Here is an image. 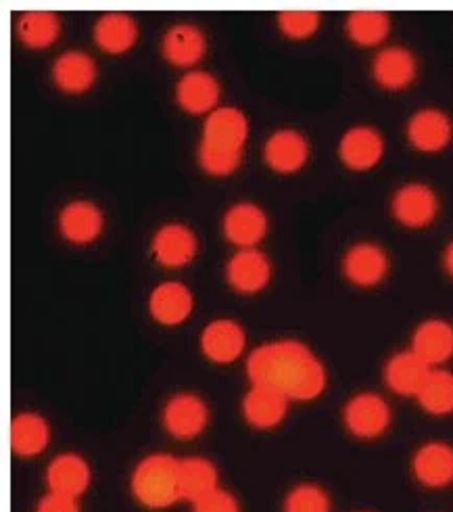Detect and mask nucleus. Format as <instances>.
Listing matches in <instances>:
<instances>
[{
	"instance_id": "1",
	"label": "nucleus",
	"mask_w": 453,
	"mask_h": 512,
	"mask_svg": "<svg viewBox=\"0 0 453 512\" xmlns=\"http://www.w3.org/2000/svg\"><path fill=\"white\" fill-rule=\"evenodd\" d=\"M253 385L270 387L289 400H316L326 389V368L305 343L282 339L257 347L247 360Z\"/></svg>"
},
{
	"instance_id": "12",
	"label": "nucleus",
	"mask_w": 453,
	"mask_h": 512,
	"mask_svg": "<svg viewBox=\"0 0 453 512\" xmlns=\"http://www.w3.org/2000/svg\"><path fill=\"white\" fill-rule=\"evenodd\" d=\"M195 232L184 224H165L153 237V253L161 266L182 268L195 260L197 255Z\"/></svg>"
},
{
	"instance_id": "32",
	"label": "nucleus",
	"mask_w": 453,
	"mask_h": 512,
	"mask_svg": "<svg viewBox=\"0 0 453 512\" xmlns=\"http://www.w3.org/2000/svg\"><path fill=\"white\" fill-rule=\"evenodd\" d=\"M284 512H330V498L322 487L301 483L286 496Z\"/></svg>"
},
{
	"instance_id": "8",
	"label": "nucleus",
	"mask_w": 453,
	"mask_h": 512,
	"mask_svg": "<svg viewBox=\"0 0 453 512\" xmlns=\"http://www.w3.org/2000/svg\"><path fill=\"white\" fill-rule=\"evenodd\" d=\"M408 138L412 147L422 153H439L451 143L453 124L445 111L426 107L410 118Z\"/></svg>"
},
{
	"instance_id": "30",
	"label": "nucleus",
	"mask_w": 453,
	"mask_h": 512,
	"mask_svg": "<svg viewBox=\"0 0 453 512\" xmlns=\"http://www.w3.org/2000/svg\"><path fill=\"white\" fill-rule=\"evenodd\" d=\"M345 30L357 46H376L391 32V17L383 11H353L345 21Z\"/></svg>"
},
{
	"instance_id": "2",
	"label": "nucleus",
	"mask_w": 453,
	"mask_h": 512,
	"mask_svg": "<svg viewBox=\"0 0 453 512\" xmlns=\"http://www.w3.org/2000/svg\"><path fill=\"white\" fill-rule=\"evenodd\" d=\"M132 492L149 508H168L182 500L180 460L170 454H151L132 473Z\"/></svg>"
},
{
	"instance_id": "7",
	"label": "nucleus",
	"mask_w": 453,
	"mask_h": 512,
	"mask_svg": "<svg viewBox=\"0 0 453 512\" xmlns=\"http://www.w3.org/2000/svg\"><path fill=\"white\" fill-rule=\"evenodd\" d=\"M209 421L207 404L195 393H178L163 408V425L178 439H193Z\"/></svg>"
},
{
	"instance_id": "35",
	"label": "nucleus",
	"mask_w": 453,
	"mask_h": 512,
	"mask_svg": "<svg viewBox=\"0 0 453 512\" xmlns=\"http://www.w3.org/2000/svg\"><path fill=\"white\" fill-rule=\"evenodd\" d=\"M36 512H80V508H78L76 498L51 492L49 496H44L40 500Z\"/></svg>"
},
{
	"instance_id": "14",
	"label": "nucleus",
	"mask_w": 453,
	"mask_h": 512,
	"mask_svg": "<svg viewBox=\"0 0 453 512\" xmlns=\"http://www.w3.org/2000/svg\"><path fill=\"white\" fill-rule=\"evenodd\" d=\"M226 274L228 283L238 293L251 295L259 293L270 283L272 266L270 260L266 258V253H261L259 249H241L230 258Z\"/></svg>"
},
{
	"instance_id": "5",
	"label": "nucleus",
	"mask_w": 453,
	"mask_h": 512,
	"mask_svg": "<svg viewBox=\"0 0 453 512\" xmlns=\"http://www.w3.org/2000/svg\"><path fill=\"white\" fill-rule=\"evenodd\" d=\"M249 138V120L247 115L236 107H218L211 111L203 126L201 145L245 151V143Z\"/></svg>"
},
{
	"instance_id": "10",
	"label": "nucleus",
	"mask_w": 453,
	"mask_h": 512,
	"mask_svg": "<svg viewBox=\"0 0 453 512\" xmlns=\"http://www.w3.org/2000/svg\"><path fill=\"white\" fill-rule=\"evenodd\" d=\"M343 272L357 287H374L387 276L389 258L376 243H355L345 253Z\"/></svg>"
},
{
	"instance_id": "36",
	"label": "nucleus",
	"mask_w": 453,
	"mask_h": 512,
	"mask_svg": "<svg viewBox=\"0 0 453 512\" xmlns=\"http://www.w3.org/2000/svg\"><path fill=\"white\" fill-rule=\"evenodd\" d=\"M445 268H447V272L453 276V241L447 245V249H445Z\"/></svg>"
},
{
	"instance_id": "17",
	"label": "nucleus",
	"mask_w": 453,
	"mask_h": 512,
	"mask_svg": "<svg viewBox=\"0 0 453 512\" xmlns=\"http://www.w3.org/2000/svg\"><path fill=\"white\" fill-rule=\"evenodd\" d=\"M161 51L165 61L176 67H193L199 63L207 51L205 34L190 23H178L165 32L161 40Z\"/></svg>"
},
{
	"instance_id": "33",
	"label": "nucleus",
	"mask_w": 453,
	"mask_h": 512,
	"mask_svg": "<svg viewBox=\"0 0 453 512\" xmlns=\"http://www.w3.org/2000/svg\"><path fill=\"white\" fill-rule=\"evenodd\" d=\"M320 21V13L316 11H282L278 15V28L284 36L305 40L318 32Z\"/></svg>"
},
{
	"instance_id": "21",
	"label": "nucleus",
	"mask_w": 453,
	"mask_h": 512,
	"mask_svg": "<svg viewBox=\"0 0 453 512\" xmlns=\"http://www.w3.org/2000/svg\"><path fill=\"white\" fill-rule=\"evenodd\" d=\"M176 99L178 105L188 113H211L218 109L220 84L207 72H188L176 86Z\"/></svg>"
},
{
	"instance_id": "18",
	"label": "nucleus",
	"mask_w": 453,
	"mask_h": 512,
	"mask_svg": "<svg viewBox=\"0 0 453 512\" xmlns=\"http://www.w3.org/2000/svg\"><path fill=\"white\" fill-rule=\"evenodd\" d=\"M193 304L195 299L190 289L182 283L170 281L155 287L149 299V310L159 324L176 327V324H182L190 316V312H193Z\"/></svg>"
},
{
	"instance_id": "19",
	"label": "nucleus",
	"mask_w": 453,
	"mask_h": 512,
	"mask_svg": "<svg viewBox=\"0 0 453 512\" xmlns=\"http://www.w3.org/2000/svg\"><path fill=\"white\" fill-rule=\"evenodd\" d=\"M414 475L426 487H445L453 481V448L443 441L424 444L414 456Z\"/></svg>"
},
{
	"instance_id": "29",
	"label": "nucleus",
	"mask_w": 453,
	"mask_h": 512,
	"mask_svg": "<svg viewBox=\"0 0 453 512\" xmlns=\"http://www.w3.org/2000/svg\"><path fill=\"white\" fill-rule=\"evenodd\" d=\"M61 34V19L53 11H26L17 19V36L28 49H46Z\"/></svg>"
},
{
	"instance_id": "6",
	"label": "nucleus",
	"mask_w": 453,
	"mask_h": 512,
	"mask_svg": "<svg viewBox=\"0 0 453 512\" xmlns=\"http://www.w3.org/2000/svg\"><path fill=\"white\" fill-rule=\"evenodd\" d=\"M385 155V138L372 126H353L349 128L341 143L339 157L349 170L366 172L380 164Z\"/></svg>"
},
{
	"instance_id": "26",
	"label": "nucleus",
	"mask_w": 453,
	"mask_h": 512,
	"mask_svg": "<svg viewBox=\"0 0 453 512\" xmlns=\"http://www.w3.org/2000/svg\"><path fill=\"white\" fill-rule=\"evenodd\" d=\"M138 38V26L128 13H105L94 23V40L105 53L122 55L130 51Z\"/></svg>"
},
{
	"instance_id": "16",
	"label": "nucleus",
	"mask_w": 453,
	"mask_h": 512,
	"mask_svg": "<svg viewBox=\"0 0 453 512\" xmlns=\"http://www.w3.org/2000/svg\"><path fill=\"white\" fill-rule=\"evenodd\" d=\"M103 224V212L90 201L69 203L63 207L59 216L61 235L76 245H88L97 241L103 232Z\"/></svg>"
},
{
	"instance_id": "24",
	"label": "nucleus",
	"mask_w": 453,
	"mask_h": 512,
	"mask_svg": "<svg viewBox=\"0 0 453 512\" xmlns=\"http://www.w3.org/2000/svg\"><path fill=\"white\" fill-rule=\"evenodd\" d=\"M55 84L69 95H82L97 82V63L82 51H67L53 65Z\"/></svg>"
},
{
	"instance_id": "4",
	"label": "nucleus",
	"mask_w": 453,
	"mask_h": 512,
	"mask_svg": "<svg viewBox=\"0 0 453 512\" xmlns=\"http://www.w3.org/2000/svg\"><path fill=\"white\" fill-rule=\"evenodd\" d=\"M393 216L408 228H424L439 214V199L424 182H408L393 195Z\"/></svg>"
},
{
	"instance_id": "27",
	"label": "nucleus",
	"mask_w": 453,
	"mask_h": 512,
	"mask_svg": "<svg viewBox=\"0 0 453 512\" xmlns=\"http://www.w3.org/2000/svg\"><path fill=\"white\" fill-rule=\"evenodd\" d=\"M51 429L40 414L21 412L11 421V448L17 456H36L49 446Z\"/></svg>"
},
{
	"instance_id": "3",
	"label": "nucleus",
	"mask_w": 453,
	"mask_h": 512,
	"mask_svg": "<svg viewBox=\"0 0 453 512\" xmlns=\"http://www.w3.org/2000/svg\"><path fill=\"white\" fill-rule=\"evenodd\" d=\"M347 429L362 439H374L383 435L391 425V408L376 393H357L345 406Z\"/></svg>"
},
{
	"instance_id": "13",
	"label": "nucleus",
	"mask_w": 453,
	"mask_h": 512,
	"mask_svg": "<svg viewBox=\"0 0 453 512\" xmlns=\"http://www.w3.org/2000/svg\"><path fill=\"white\" fill-rule=\"evenodd\" d=\"M268 218L255 203H236L224 216V235L230 243L241 249H255L266 237Z\"/></svg>"
},
{
	"instance_id": "15",
	"label": "nucleus",
	"mask_w": 453,
	"mask_h": 512,
	"mask_svg": "<svg viewBox=\"0 0 453 512\" xmlns=\"http://www.w3.org/2000/svg\"><path fill=\"white\" fill-rule=\"evenodd\" d=\"M418 61L405 46H387L374 57L372 76L387 90H403L416 80Z\"/></svg>"
},
{
	"instance_id": "23",
	"label": "nucleus",
	"mask_w": 453,
	"mask_h": 512,
	"mask_svg": "<svg viewBox=\"0 0 453 512\" xmlns=\"http://www.w3.org/2000/svg\"><path fill=\"white\" fill-rule=\"evenodd\" d=\"M46 483L55 494L78 498L90 485L88 462L78 454H61L46 469Z\"/></svg>"
},
{
	"instance_id": "20",
	"label": "nucleus",
	"mask_w": 453,
	"mask_h": 512,
	"mask_svg": "<svg viewBox=\"0 0 453 512\" xmlns=\"http://www.w3.org/2000/svg\"><path fill=\"white\" fill-rule=\"evenodd\" d=\"M289 410V398L276 389L253 385L245 395L243 412L249 425L257 429H272L280 425Z\"/></svg>"
},
{
	"instance_id": "28",
	"label": "nucleus",
	"mask_w": 453,
	"mask_h": 512,
	"mask_svg": "<svg viewBox=\"0 0 453 512\" xmlns=\"http://www.w3.org/2000/svg\"><path fill=\"white\" fill-rule=\"evenodd\" d=\"M218 490V471L213 462L201 456H190L180 460V494L182 500L199 502Z\"/></svg>"
},
{
	"instance_id": "22",
	"label": "nucleus",
	"mask_w": 453,
	"mask_h": 512,
	"mask_svg": "<svg viewBox=\"0 0 453 512\" xmlns=\"http://www.w3.org/2000/svg\"><path fill=\"white\" fill-rule=\"evenodd\" d=\"M412 349L431 368L447 362L453 356V327L439 318L422 322L412 337Z\"/></svg>"
},
{
	"instance_id": "31",
	"label": "nucleus",
	"mask_w": 453,
	"mask_h": 512,
	"mask_svg": "<svg viewBox=\"0 0 453 512\" xmlns=\"http://www.w3.org/2000/svg\"><path fill=\"white\" fill-rule=\"evenodd\" d=\"M420 406L433 416H445L453 412V372L431 370L420 393L416 395Z\"/></svg>"
},
{
	"instance_id": "25",
	"label": "nucleus",
	"mask_w": 453,
	"mask_h": 512,
	"mask_svg": "<svg viewBox=\"0 0 453 512\" xmlns=\"http://www.w3.org/2000/svg\"><path fill=\"white\" fill-rule=\"evenodd\" d=\"M431 370L433 368L428 366L414 349H408V352L395 354L387 362L385 379L387 385L399 395H418L428 375H431Z\"/></svg>"
},
{
	"instance_id": "34",
	"label": "nucleus",
	"mask_w": 453,
	"mask_h": 512,
	"mask_svg": "<svg viewBox=\"0 0 453 512\" xmlns=\"http://www.w3.org/2000/svg\"><path fill=\"white\" fill-rule=\"evenodd\" d=\"M195 512H241V510H238L236 498L218 487L216 492H211L209 496L195 502Z\"/></svg>"
},
{
	"instance_id": "11",
	"label": "nucleus",
	"mask_w": 453,
	"mask_h": 512,
	"mask_svg": "<svg viewBox=\"0 0 453 512\" xmlns=\"http://www.w3.org/2000/svg\"><path fill=\"white\" fill-rule=\"evenodd\" d=\"M247 345V335L243 327L234 320H213L201 335L203 354L216 364H230L241 358Z\"/></svg>"
},
{
	"instance_id": "9",
	"label": "nucleus",
	"mask_w": 453,
	"mask_h": 512,
	"mask_svg": "<svg viewBox=\"0 0 453 512\" xmlns=\"http://www.w3.org/2000/svg\"><path fill=\"white\" fill-rule=\"evenodd\" d=\"M264 159L278 174H295L309 159L307 138L295 128L276 130L266 141Z\"/></svg>"
}]
</instances>
